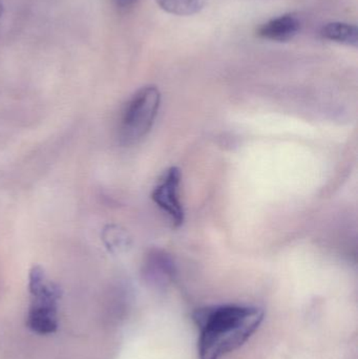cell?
I'll use <instances>...</instances> for the list:
<instances>
[{"instance_id":"cell-1","label":"cell","mask_w":358,"mask_h":359,"mask_svg":"<svg viewBox=\"0 0 358 359\" xmlns=\"http://www.w3.org/2000/svg\"><path fill=\"white\" fill-rule=\"evenodd\" d=\"M263 320V310L252 306L200 308L193 313V322L199 331V359H221L240 349L254 337Z\"/></svg>"},{"instance_id":"cell-2","label":"cell","mask_w":358,"mask_h":359,"mask_svg":"<svg viewBox=\"0 0 358 359\" xmlns=\"http://www.w3.org/2000/svg\"><path fill=\"white\" fill-rule=\"evenodd\" d=\"M29 307L27 327L39 335H50L58 329V308L61 290L39 266L29 274Z\"/></svg>"},{"instance_id":"cell-3","label":"cell","mask_w":358,"mask_h":359,"mask_svg":"<svg viewBox=\"0 0 358 359\" xmlns=\"http://www.w3.org/2000/svg\"><path fill=\"white\" fill-rule=\"evenodd\" d=\"M161 104V94L156 86L140 88L126 103L120 118V142L132 145L149 134L155 123Z\"/></svg>"},{"instance_id":"cell-4","label":"cell","mask_w":358,"mask_h":359,"mask_svg":"<svg viewBox=\"0 0 358 359\" xmlns=\"http://www.w3.org/2000/svg\"><path fill=\"white\" fill-rule=\"evenodd\" d=\"M181 178V170L170 168L164 172L151 194L155 204L167 215L174 227L184 222V208L180 196Z\"/></svg>"},{"instance_id":"cell-5","label":"cell","mask_w":358,"mask_h":359,"mask_svg":"<svg viewBox=\"0 0 358 359\" xmlns=\"http://www.w3.org/2000/svg\"><path fill=\"white\" fill-rule=\"evenodd\" d=\"M302 27L300 16L294 13L281 15L263 23L259 27L258 36L270 41L286 42L294 39Z\"/></svg>"},{"instance_id":"cell-6","label":"cell","mask_w":358,"mask_h":359,"mask_svg":"<svg viewBox=\"0 0 358 359\" xmlns=\"http://www.w3.org/2000/svg\"><path fill=\"white\" fill-rule=\"evenodd\" d=\"M322 37L330 41L346 46H357L358 29L357 25L346 22H330L324 25L321 31Z\"/></svg>"},{"instance_id":"cell-7","label":"cell","mask_w":358,"mask_h":359,"mask_svg":"<svg viewBox=\"0 0 358 359\" xmlns=\"http://www.w3.org/2000/svg\"><path fill=\"white\" fill-rule=\"evenodd\" d=\"M156 2L166 13L177 16L197 14L205 6V0H156Z\"/></svg>"},{"instance_id":"cell-8","label":"cell","mask_w":358,"mask_h":359,"mask_svg":"<svg viewBox=\"0 0 358 359\" xmlns=\"http://www.w3.org/2000/svg\"><path fill=\"white\" fill-rule=\"evenodd\" d=\"M118 8H128L136 2V0H113Z\"/></svg>"},{"instance_id":"cell-9","label":"cell","mask_w":358,"mask_h":359,"mask_svg":"<svg viewBox=\"0 0 358 359\" xmlns=\"http://www.w3.org/2000/svg\"><path fill=\"white\" fill-rule=\"evenodd\" d=\"M2 13H4V6H2V2L0 1V17H1Z\"/></svg>"}]
</instances>
